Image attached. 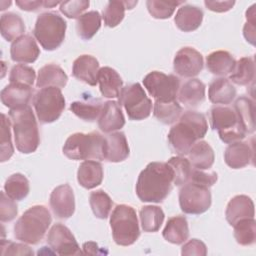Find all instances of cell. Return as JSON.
<instances>
[{
	"label": "cell",
	"instance_id": "obj_1",
	"mask_svg": "<svg viewBox=\"0 0 256 256\" xmlns=\"http://www.w3.org/2000/svg\"><path fill=\"white\" fill-rule=\"evenodd\" d=\"M173 184L171 166L164 162H151L138 177L136 194L142 202L162 203L170 194Z\"/></svg>",
	"mask_w": 256,
	"mask_h": 256
},
{
	"label": "cell",
	"instance_id": "obj_2",
	"mask_svg": "<svg viewBox=\"0 0 256 256\" xmlns=\"http://www.w3.org/2000/svg\"><path fill=\"white\" fill-rule=\"evenodd\" d=\"M207 132L206 117L196 111H187L170 129L168 141L177 154L186 155L196 142L205 137Z\"/></svg>",
	"mask_w": 256,
	"mask_h": 256
},
{
	"label": "cell",
	"instance_id": "obj_3",
	"mask_svg": "<svg viewBox=\"0 0 256 256\" xmlns=\"http://www.w3.org/2000/svg\"><path fill=\"white\" fill-rule=\"evenodd\" d=\"M51 222L49 210L43 205H35L18 219L14 226V235L23 243L36 245L44 238Z\"/></svg>",
	"mask_w": 256,
	"mask_h": 256
},
{
	"label": "cell",
	"instance_id": "obj_4",
	"mask_svg": "<svg viewBox=\"0 0 256 256\" xmlns=\"http://www.w3.org/2000/svg\"><path fill=\"white\" fill-rule=\"evenodd\" d=\"M9 116L13 126L16 148L24 154L35 152L40 144V135L32 108L26 106L11 109Z\"/></svg>",
	"mask_w": 256,
	"mask_h": 256
},
{
	"label": "cell",
	"instance_id": "obj_5",
	"mask_svg": "<svg viewBox=\"0 0 256 256\" xmlns=\"http://www.w3.org/2000/svg\"><path fill=\"white\" fill-rule=\"evenodd\" d=\"M209 118L211 128L218 131L220 139L226 144L242 141L248 134L234 108L214 106L210 110Z\"/></svg>",
	"mask_w": 256,
	"mask_h": 256
},
{
	"label": "cell",
	"instance_id": "obj_6",
	"mask_svg": "<svg viewBox=\"0 0 256 256\" xmlns=\"http://www.w3.org/2000/svg\"><path fill=\"white\" fill-rule=\"evenodd\" d=\"M110 226L115 243L119 246L133 245L140 237L136 211L125 204L117 205L110 216Z\"/></svg>",
	"mask_w": 256,
	"mask_h": 256
},
{
	"label": "cell",
	"instance_id": "obj_7",
	"mask_svg": "<svg viewBox=\"0 0 256 256\" xmlns=\"http://www.w3.org/2000/svg\"><path fill=\"white\" fill-rule=\"evenodd\" d=\"M104 137L98 132L75 133L63 146L64 155L71 160H104Z\"/></svg>",
	"mask_w": 256,
	"mask_h": 256
},
{
	"label": "cell",
	"instance_id": "obj_8",
	"mask_svg": "<svg viewBox=\"0 0 256 256\" xmlns=\"http://www.w3.org/2000/svg\"><path fill=\"white\" fill-rule=\"evenodd\" d=\"M67 23L56 12H45L38 16L33 34L47 51L59 48L64 42Z\"/></svg>",
	"mask_w": 256,
	"mask_h": 256
},
{
	"label": "cell",
	"instance_id": "obj_9",
	"mask_svg": "<svg viewBox=\"0 0 256 256\" xmlns=\"http://www.w3.org/2000/svg\"><path fill=\"white\" fill-rule=\"evenodd\" d=\"M33 105L38 120L48 124L58 120L65 109V98L60 88L45 87L33 98Z\"/></svg>",
	"mask_w": 256,
	"mask_h": 256
},
{
	"label": "cell",
	"instance_id": "obj_10",
	"mask_svg": "<svg viewBox=\"0 0 256 256\" xmlns=\"http://www.w3.org/2000/svg\"><path fill=\"white\" fill-rule=\"evenodd\" d=\"M119 105L124 107L129 119L134 121L144 120L152 112V101L139 83L122 88L119 95Z\"/></svg>",
	"mask_w": 256,
	"mask_h": 256
},
{
	"label": "cell",
	"instance_id": "obj_11",
	"mask_svg": "<svg viewBox=\"0 0 256 256\" xmlns=\"http://www.w3.org/2000/svg\"><path fill=\"white\" fill-rule=\"evenodd\" d=\"M179 204L185 214L200 215L205 213L212 204L210 188L191 182L186 183L180 189Z\"/></svg>",
	"mask_w": 256,
	"mask_h": 256
},
{
	"label": "cell",
	"instance_id": "obj_12",
	"mask_svg": "<svg viewBox=\"0 0 256 256\" xmlns=\"http://www.w3.org/2000/svg\"><path fill=\"white\" fill-rule=\"evenodd\" d=\"M143 84L156 101L176 100L180 89V79L177 76L166 75L159 71H153L146 75Z\"/></svg>",
	"mask_w": 256,
	"mask_h": 256
},
{
	"label": "cell",
	"instance_id": "obj_13",
	"mask_svg": "<svg viewBox=\"0 0 256 256\" xmlns=\"http://www.w3.org/2000/svg\"><path fill=\"white\" fill-rule=\"evenodd\" d=\"M174 71L183 78H193L201 73L204 67L202 54L192 47L180 49L173 62Z\"/></svg>",
	"mask_w": 256,
	"mask_h": 256
},
{
	"label": "cell",
	"instance_id": "obj_14",
	"mask_svg": "<svg viewBox=\"0 0 256 256\" xmlns=\"http://www.w3.org/2000/svg\"><path fill=\"white\" fill-rule=\"evenodd\" d=\"M47 243L59 255H78L82 253L70 229L60 223L55 224L50 229Z\"/></svg>",
	"mask_w": 256,
	"mask_h": 256
},
{
	"label": "cell",
	"instance_id": "obj_15",
	"mask_svg": "<svg viewBox=\"0 0 256 256\" xmlns=\"http://www.w3.org/2000/svg\"><path fill=\"white\" fill-rule=\"evenodd\" d=\"M50 207L59 219H68L75 212V196L69 184L56 187L50 196Z\"/></svg>",
	"mask_w": 256,
	"mask_h": 256
},
{
	"label": "cell",
	"instance_id": "obj_16",
	"mask_svg": "<svg viewBox=\"0 0 256 256\" xmlns=\"http://www.w3.org/2000/svg\"><path fill=\"white\" fill-rule=\"evenodd\" d=\"M130 154L127 138L122 132H113L104 137V160L118 163L126 160Z\"/></svg>",
	"mask_w": 256,
	"mask_h": 256
},
{
	"label": "cell",
	"instance_id": "obj_17",
	"mask_svg": "<svg viewBox=\"0 0 256 256\" xmlns=\"http://www.w3.org/2000/svg\"><path fill=\"white\" fill-rule=\"evenodd\" d=\"M224 159L232 169L244 168L254 160V144L242 141L229 144L225 150Z\"/></svg>",
	"mask_w": 256,
	"mask_h": 256
},
{
	"label": "cell",
	"instance_id": "obj_18",
	"mask_svg": "<svg viewBox=\"0 0 256 256\" xmlns=\"http://www.w3.org/2000/svg\"><path fill=\"white\" fill-rule=\"evenodd\" d=\"M10 54L14 62L29 64L38 59L40 49L32 36L23 35L12 43Z\"/></svg>",
	"mask_w": 256,
	"mask_h": 256
},
{
	"label": "cell",
	"instance_id": "obj_19",
	"mask_svg": "<svg viewBox=\"0 0 256 256\" xmlns=\"http://www.w3.org/2000/svg\"><path fill=\"white\" fill-rule=\"evenodd\" d=\"M32 96V87L16 83H10L1 91L2 104L10 110L29 106Z\"/></svg>",
	"mask_w": 256,
	"mask_h": 256
},
{
	"label": "cell",
	"instance_id": "obj_20",
	"mask_svg": "<svg viewBox=\"0 0 256 256\" xmlns=\"http://www.w3.org/2000/svg\"><path fill=\"white\" fill-rule=\"evenodd\" d=\"M98 125L104 133H113L124 127L125 117L118 102L107 101L104 103L103 110L98 119Z\"/></svg>",
	"mask_w": 256,
	"mask_h": 256
},
{
	"label": "cell",
	"instance_id": "obj_21",
	"mask_svg": "<svg viewBox=\"0 0 256 256\" xmlns=\"http://www.w3.org/2000/svg\"><path fill=\"white\" fill-rule=\"evenodd\" d=\"M99 70V62L95 57L82 55L74 61L72 73L76 79L90 86H96L98 83Z\"/></svg>",
	"mask_w": 256,
	"mask_h": 256
},
{
	"label": "cell",
	"instance_id": "obj_22",
	"mask_svg": "<svg viewBox=\"0 0 256 256\" xmlns=\"http://www.w3.org/2000/svg\"><path fill=\"white\" fill-rule=\"evenodd\" d=\"M255 210L252 199L246 195L233 197L226 208L225 216L227 222L233 226L236 222L244 218H254Z\"/></svg>",
	"mask_w": 256,
	"mask_h": 256
},
{
	"label": "cell",
	"instance_id": "obj_23",
	"mask_svg": "<svg viewBox=\"0 0 256 256\" xmlns=\"http://www.w3.org/2000/svg\"><path fill=\"white\" fill-rule=\"evenodd\" d=\"M177 97L179 102L186 107H198L205 101L206 86L199 79H190L179 89Z\"/></svg>",
	"mask_w": 256,
	"mask_h": 256
},
{
	"label": "cell",
	"instance_id": "obj_24",
	"mask_svg": "<svg viewBox=\"0 0 256 256\" xmlns=\"http://www.w3.org/2000/svg\"><path fill=\"white\" fill-rule=\"evenodd\" d=\"M103 167L100 162L86 160L80 164L77 172L78 183L85 189H94L103 181Z\"/></svg>",
	"mask_w": 256,
	"mask_h": 256
},
{
	"label": "cell",
	"instance_id": "obj_25",
	"mask_svg": "<svg viewBox=\"0 0 256 256\" xmlns=\"http://www.w3.org/2000/svg\"><path fill=\"white\" fill-rule=\"evenodd\" d=\"M204 13L202 9L193 5L181 6L175 16V24L183 32H193L197 30L203 21Z\"/></svg>",
	"mask_w": 256,
	"mask_h": 256
},
{
	"label": "cell",
	"instance_id": "obj_26",
	"mask_svg": "<svg viewBox=\"0 0 256 256\" xmlns=\"http://www.w3.org/2000/svg\"><path fill=\"white\" fill-rule=\"evenodd\" d=\"M98 83L101 94L105 98H119L123 88V80L118 72L111 67H103L98 73Z\"/></svg>",
	"mask_w": 256,
	"mask_h": 256
},
{
	"label": "cell",
	"instance_id": "obj_27",
	"mask_svg": "<svg viewBox=\"0 0 256 256\" xmlns=\"http://www.w3.org/2000/svg\"><path fill=\"white\" fill-rule=\"evenodd\" d=\"M68 76L64 70L56 64H48L39 70L37 78V87H57L64 88L67 85Z\"/></svg>",
	"mask_w": 256,
	"mask_h": 256
},
{
	"label": "cell",
	"instance_id": "obj_28",
	"mask_svg": "<svg viewBox=\"0 0 256 256\" xmlns=\"http://www.w3.org/2000/svg\"><path fill=\"white\" fill-rule=\"evenodd\" d=\"M236 94V88L226 78L215 79L209 85L208 97L214 104L228 105L233 102Z\"/></svg>",
	"mask_w": 256,
	"mask_h": 256
},
{
	"label": "cell",
	"instance_id": "obj_29",
	"mask_svg": "<svg viewBox=\"0 0 256 256\" xmlns=\"http://www.w3.org/2000/svg\"><path fill=\"white\" fill-rule=\"evenodd\" d=\"M207 69L214 75L226 76L233 72L236 60L227 51L219 50L210 53L206 58Z\"/></svg>",
	"mask_w": 256,
	"mask_h": 256
},
{
	"label": "cell",
	"instance_id": "obj_30",
	"mask_svg": "<svg viewBox=\"0 0 256 256\" xmlns=\"http://www.w3.org/2000/svg\"><path fill=\"white\" fill-rule=\"evenodd\" d=\"M189 161L195 169L208 170L215 161V154L212 147L206 141L196 142L188 152Z\"/></svg>",
	"mask_w": 256,
	"mask_h": 256
},
{
	"label": "cell",
	"instance_id": "obj_31",
	"mask_svg": "<svg viewBox=\"0 0 256 256\" xmlns=\"http://www.w3.org/2000/svg\"><path fill=\"white\" fill-rule=\"evenodd\" d=\"M188 221L184 216H175L167 221L163 230V237L166 241L180 245L186 242L189 238Z\"/></svg>",
	"mask_w": 256,
	"mask_h": 256
},
{
	"label": "cell",
	"instance_id": "obj_32",
	"mask_svg": "<svg viewBox=\"0 0 256 256\" xmlns=\"http://www.w3.org/2000/svg\"><path fill=\"white\" fill-rule=\"evenodd\" d=\"M26 30L23 19L16 13H5L0 19V32L2 37L8 42H14L23 36Z\"/></svg>",
	"mask_w": 256,
	"mask_h": 256
},
{
	"label": "cell",
	"instance_id": "obj_33",
	"mask_svg": "<svg viewBox=\"0 0 256 256\" xmlns=\"http://www.w3.org/2000/svg\"><path fill=\"white\" fill-rule=\"evenodd\" d=\"M137 1H109L103 10L104 23L109 28L118 26L125 17L126 9H133Z\"/></svg>",
	"mask_w": 256,
	"mask_h": 256
},
{
	"label": "cell",
	"instance_id": "obj_34",
	"mask_svg": "<svg viewBox=\"0 0 256 256\" xmlns=\"http://www.w3.org/2000/svg\"><path fill=\"white\" fill-rule=\"evenodd\" d=\"M102 17L98 11H90L81 15L76 24L77 33L83 40L92 39L101 28Z\"/></svg>",
	"mask_w": 256,
	"mask_h": 256
},
{
	"label": "cell",
	"instance_id": "obj_35",
	"mask_svg": "<svg viewBox=\"0 0 256 256\" xmlns=\"http://www.w3.org/2000/svg\"><path fill=\"white\" fill-rule=\"evenodd\" d=\"M182 107L177 102L173 101H155L154 103V116L163 124H174L182 115Z\"/></svg>",
	"mask_w": 256,
	"mask_h": 256
},
{
	"label": "cell",
	"instance_id": "obj_36",
	"mask_svg": "<svg viewBox=\"0 0 256 256\" xmlns=\"http://www.w3.org/2000/svg\"><path fill=\"white\" fill-rule=\"evenodd\" d=\"M255 79V63L251 57H243L236 62L230 80L240 86H247Z\"/></svg>",
	"mask_w": 256,
	"mask_h": 256
},
{
	"label": "cell",
	"instance_id": "obj_37",
	"mask_svg": "<svg viewBox=\"0 0 256 256\" xmlns=\"http://www.w3.org/2000/svg\"><path fill=\"white\" fill-rule=\"evenodd\" d=\"M164 219L165 214L158 206L148 205L142 207L140 210V221L144 232H157L161 228Z\"/></svg>",
	"mask_w": 256,
	"mask_h": 256
},
{
	"label": "cell",
	"instance_id": "obj_38",
	"mask_svg": "<svg viewBox=\"0 0 256 256\" xmlns=\"http://www.w3.org/2000/svg\"><path fill=\"white\" fill-rule=\"evenodd\" d=\"M104 104L100 100L75 101L71 104L70 110L80 119L93 122L99 119Z\"/></svg>",
	"mask_w": 256,
	"mask_h": 256
},
{
	"label": "cell",
	"instance_id": "obj_39",
	"mask_svg": "<svg viewBox=\"0 0 256 256\" xmlns=\"http://www.w3.org/2000/svg\"><path fill=\"white\" fill-rule=\"evenodd\" d=\"M5 193L15 201L25 199L30 192L29 180L21 173L11 175L4 185Z\"/></svg>",
	"mask_w": 256,
	"mask_h": 256
},
{
	"label": "cell",
	"instance_id": "obj_40",
	"mask_svg": "<svg viewBox=\"0 0 256 256\" xmlns=\"http://www.w3.org/2000/svg\"><path fill=\"white\" fill-rule=\"evenodd\" d=\"M234 237L241 246H251L256 240V222L254 218H244L234 225Z\"/></svg>",
	"mask_w": 256,
	"mask_h": 256
},
{
	"label": "cell",
	"instance_id": "obj_41",
	"mask_svg": "<svg viewBox=\"0 0 256 256\" xmlns=\"http://www.w3.org/2000/svg\"><path fill=\"white\" fill-rule=\"evenodd\" d=\"M234 109L245 125L248 134L253 133L255 130V117H254V102L248 97H240L234 104Z\"/></svg>",
	"mask_w": 256,
	"mask_h": 256
},
{
	"label": "cell",
	"instance_id": "obj_42",
	"mask_svg": "<svg viewBox=\"0 0 256 256\" xmlns=\"http://www.w3.org/2000/svg\"><path fill=\"white\" fill-rule=\"evenodd\" d=\"M91 209L94 215L99 219H106L109 217L112 210L113 201L110 196L103 190H97L90 194L89 198Z\"/></svg>",
	"mask_w": 256,
	"mask_h": 256
},
{
	"label": "cell",
	"instance_id": "obj_43",
	"mask_svg": "<svg viewBox=\"0 0 256 256\" xmlns=\"http://www.w3.org/2000/svg\"><path fill=\"white\" fill-rule=\"evenodd\" d=\"M14 154V146L11 138V122L9 118L1 114V136H0V161H8Z\"/></svg>",
	"mask_w": 256,
	"mask_h": 256
},
{
	"label": "cell",
	"instance_id": "obj_44",
	"mask_svg": "<svg viewBox=\"0 0 256 256\" xmlns=\"http://www.w3.org/2000/svg\"><path fill=\"white\" fill-rule=\"evenodd\" d=\"M185 1H160V0H148L146 6L150 15L155 19H168L170 18L176 8Z\"/></svg>",
	"mask_w": 256,
	"mask_h": 256
},
{
	"label": "cell",
	"instance_id": "obj_45",
	"mask_svg": "<svg viewBox=\"0 0 256 256\" xmlns=\"http://www.w3.org/2000/svg\"><path fill=\"white\" fill-rule=\"evenodd\" d=\"M174 174V184L176 186H183L189 182L191 173H192V165L188 159L182 156L172 157L167 162Z\"/></svg>",
	"mask_w": 256,
	"mask_h": 256
},
{
	"label": "cell",
	"instance_id": "obj_46",
	"mask_svg": "<svg viewBox=\"0 0 256 256\" xmlns=\"http://www.w3.org/2000/svg\"><path fill=\"white\" fill-rule=\"evenodd\" d=\"M35 79H36L35 70L32 67L24 64L15 65L11 69L10 76H9L10 83L27 85L30 87L33 86Z\"/></svg>",
	"mask_w": 256,
	"mask_h": 256
},
{
	"label": "cell",
	"instance_id": "obj_47",
	"mask_svg": "<svg viewBox=\"0 0 256 256\" xmlns=\"http://www.w3.org/2000/svg\"><path fill=\"white\" fill-rule=\"evenodd\" d=\"M90 2L88 0H72L61 2L60 11L70 19L79 18L83 12L88 9Z\"/></svg>",
	"mask_w": 256,
	"mask_h": 256
},
{
	"label": "cell",
	"instance_id": "obj_48",
	"mask_svg": "<svg viewBox=\"0 0 256 256\" xmlns=\"http://www.w3.org/2000/svg\"><path fill=\"white\" fill-rule=\"evenodd\" d=\"M18 214V207L12 198H10L5 191L1 192L0 200V220L1 222H10L16 218Z\"/></svg>",
	"mask_w": 256,
	"mask_h": 256
},
{
	"label": "cell",
	"instance_id": "obj_49",
	"mask_svg": "<svg viewBox=\"0 0 256 256\" xmlns=\"http://www.w3.org/2000/svg\"><path fill=\"white\" fill-rule=\"evenodd\" d=\"M217 180L218 175L215 172H205L204 170L192 169L189 182L210 188L217 182Z\"/></svg>",
	"mask_w": 256,
	"mask_h": 256
},
{
	"label": "cell",
	"instance_id": "obj_50",
	"mask_svg": "<svg viewBox=\"0 0 256 256\" xmlns=\"http://www.w3.org/2000/svg\"><path fill=\"white\" fill-rule=\"evenodd\" d=\"M1 254L2 255H33L34 252L30 247L25 244L13 243L10 241H1Z\"/></svg>",
	"mask_w": 256,
	"mask_h": 256
},
{
	"label": "cell",
	"instance_id": "obj_51",
	"mask_svg": "<svg viewBox=\"0 0 256 256\" xmlns=\"http://www.w3.org/2000/svg\"><path fill=\"white\" fill-rule=\"evenodd\" d=\"M255 7L256 5H253L249 8L246 12V19L247 22L243 29V34L245 39L252 45H255Z\"/></svg>",
	"mask_w": 256,
	"mask_h": 256
},
{
	"label": "cell",
	"instance_id": "obj_52",
	"mask_svg": "<svg viewBox=\"0 0 256 256\" xmlns=\"http://www.w3.org/2000/svg\"><path fill=\"white\" fill-rule=\"evenodd\" d=\"M182 255L185 256H191V255H197V256H205L207 255V247L206 245L199 239H191L186 244L183 245Z\"/></svg>",
	"mask_w": 256,
	"mask_h": 256
},
{
	"label": "cell",
	"instance_id": "obj_53",
	"mask_svg": "<svg viewBox=\"0 0 256 256\" xmlns=\"http://www.w3.org/2000/svg\"><path fill=\"white\" fill-rule=\"evenodd\" d=\"M204 3H205V6L207 7V9H209L213 12H217V13L227 12V11L231 10L235 5V1H231V0H226V1L206 0Z\"/></svg>",
	"mask_w": 256,
	"mask_h": 256
},
{
	"label": "cell",
	"instance_id": "obj_54",
	"mask_svg": "<svg viewBox=\"0 0 256 256\" xmlns=\"http://www.w3.org/2000/svg\"><path fill=\"white\" fill-rule=\"evenodd\" d=\"M16 5L24 11L28 12H35L39 9L44 8V1L37 0V1H31V0H17Z\"/></svg>",
	"mask_w": 256,
	"mask_h": 256
},
{
	"label": "cell",
	"instance_id": "obj_55",
	"mask_svg": "<svg viewBox=\"0 0 256 256\" xmlns=\"http://www.w3.org/2000/svg\"><path fill=\"white\" fill-rule=\"evenodd\" d=\"M83 250H84V253L85 254H99L100 252L98 251L99 250V247L96 243L94 242H87V243H84L83 245Z\"/></svg>",
	"mask_w": 256,
	"mask_h": 256
},
{
	"label": "cell",
	"instance_id": "obj_56",
	"mask_svg": "<svg viewBox=\"0 0 256 256\" xmlns=\"http://www.w3.org/2000/svg\"><path fill=\"white\" fill-rule=\"evenodd\" d=\"M58 4H61V2L58 1H44V8H53L57 6Z\"/></svg>",
	"mask_w": 256,
	"mask_h": 256
}]
</instances>
